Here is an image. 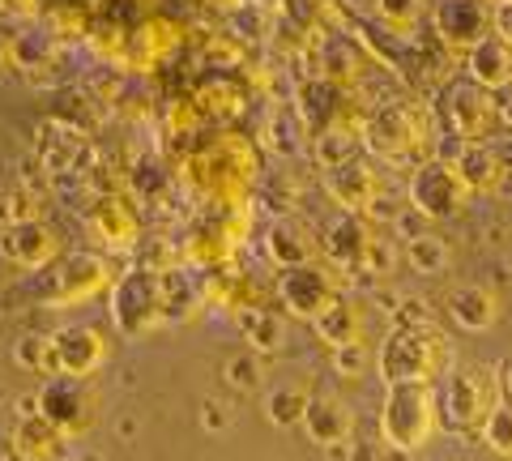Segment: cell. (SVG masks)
<instances>
[{
  "label": "cell",
  "instance_id": "ffe728a7",
  "mask_svg": "<svg viewBox=\"0 0 512 461\" xmlns=\"http://www.w3.org/2000/svg\"><path fill=\"white\" fill-rule=\"evenodd\" d=\"M342 82L338 77H312L299 86V111L295 116L308 124L312 133H325L333 124H342Z\"/></svg>",
  "mask_w": 512,
  "mask_h": 461
},
{
  "label": "cell",
  "instance_id": "3957f363",
  "mask_svg": "<svg viewBox=\"0 0 512 461\" xmlns=\"http://www.w3.org/2000/svg\"><path fill=\"white\" fill-rule=\"evenodd\" d=\"M500 406V380L487 363H470L448 376L444 397H440V419L448 432L457 436H483V423L491 419V410Z\"/></svg>",
  "mask_w": 512,
  "mask_h": 461
},
{
  "label": "cell",
  "instance_id": "484cf974",
  "mask_svg": "<svg viewBox=\"0 0 512 461\" xmlns=\"http://www.w3.org/2000/svg\"><path fill=\"white\" fill-rule=\"evenodd\" d=\"M239 329H244V338L252 351H282V342H286V325H282V316L274 312H261V308H244L239 312Z\"/></svg>",
  "mask_w": 512,
  "mask_h": 461
},
{
  "label": "cell",
  "instance_id": "f546056e",
  "mask_svg": "<svg viewBox=\"0 0 512 461\" xmlns=\"http://www.w3.org/2000/svg\"><path fill=\"white\" fill-rule=\"evenodd\" d=\"M13 363L26 372H47L56 376V359H52V333H22L13 342Z\"/></svg>",
  "mask_w": 512,
  "mask_h": 461
},
{
  "label": "cell",
  "instance_id": "7402d4cb",
  "mask_svg": "<svg viewBox=\"0 0 512 461\" xmlns=\"http://www.w3.org/2000/svg\"><path fill=\"white\" fill-rule=\"evenodd\" d=\"M372 227L359 214H342L333 227L325 231V257L342 269H359L367 261V248H372Z\"/></svg>",
  "mask_w": 512,
  "mask_h": 461
},
{
  "label": "cell",
  "instance_id": "d6986e66",
  "mask_svg": "<svg viewBox=\"0 0 512 461\" xmlns=\"http://www.w3.org/2000/svg\"><path fill=\"white\" fill-rule=\"evenodd\" d=\"M453 167L461 171V180H466L470 193H495L504 180H508V154L495 150L491 141H474V146H466Z\"/></svg>",
  "mask_w": 512,
  "mask_h": 461
},
{
  "label": "cell",
  "instance_id": "f1b7e54d",
  "mask_svg": "<svg viewBox=\"0 0 512 461\" xmlns=\"http://www.w3.org/2000/svg\"><path fill=\"white\" fill-rule=\"evenodd\" d=\"M406 261H410V269H419V274H444L448 261H453V252H448V244L440 235H410Z\"/></svg>",
  "mask_w": 512,
  "mask_h": 461
},
{
  "label": "cell",
  "instance_id": "d590c367",
  "mask_svg": "<svg viewBox=\"0 0 512 461\" xmlns=\"http://www.w3.org/2000/svg\"><path fill=\"white\" fill-rule=\"evenodd\" d=\"M491 35L504 39L512 47V0H500V5H495V13H491Z\"/></svg>",
  "mask_w": 512,
  "mask_h": 461
},
{
  "label": "cell",
  "instance_id": "e575fe53",
  "mask_svg": "<svg viewBox=\"0 0 512 461\" xmlns=\"http://www.w3.org/2000/svg\"><path fill=\"white\" fill-rule=\"evenodd\" d=\"M333 368H338L342 380H355L367 372V351H363V342L359 346H346V351H333Z\"/></svg>",
  "mask_w": 512,
  "mask_h": 461
},
{
  "label": "cell",
  "instance_id": "cb8c5ba5",
  "mask_svg": "<svg viewBox=\"0 0 512 461\" xmlns=\"http://www.w3.org/2000/svg\"><path fill=\"white\" fill-rule=\"evenodd\" d=\"M312 329H316V338L325 346H333V351H346V346L363 342V312H359V304H350V299H338L333 308H325L316 316Z\"/></svg>",
  "mask_w": 512,
  "mask_h": 461
},
{
  "label": "cell",
  "instance_id": "1f68e13d",
  "mask_svg": "<svg viewBox=\"0 0 512 461\" xmlns=\"http://www.w3.org/2000/svg\"><path fill=\"white\" fill-rule=\"evenodd\" d=\"M231 235H222L218 231V222H201L197 231H192V240H188V252H192V261H205V265H214V261H227L231 257Z\"/></svg>",
  "mask_w": 512,
  "mask_h": 461
},
{
  "label": "cell",
  "instance_id": "5bb4252c",
  "mask_svg": "<svg viewBox=\"0 0 512 461\" xmlns=\"http://www.w3.org/2000/svg\"><path fill=\"white\" fill-rule=\"evenodd\" d=\"M423 141V116H414V107L393 103L380 107L376 120L367 124V150H376L384 158H402L410 150H419Z\"/></svg>",
  "mask_w": 512,
  "mask_h": 461
},
{
  "label": "cell",
  "instance_id": "d6a6232c",
  "mask_svg": "<svg viewBox=\"0 0 512 461\" xmlns=\"http://www.w3.org/2000/svg\"><path fill=\"white\" fill-rule=\"evenodd\" d=\"M487 444V449L495 453V457H508L512 461V406H495L491 410V419L483 423V436H478Z\"/></svg>",
  "mask_w": 512,
  "mask_h": 461
},
{
  "label": "cell",
  "instance_id": "ba28073f",
  "mask_svg": "<svg viewBox=\"0 0 512 461\" xmlns=\"http://www.w3.org/2000/svg\"><path fill=\"white\" fill-rule=\"evenodd\" d=\"M116 278H111V265L99 252H69V257L56 261L52 282H43L39 299L52 308H73L86 304V299H99L103 291H111Z\"/></svg>",
  "mask_w": 512,
  "mask_h": 461
},
{
  "label": "cell",
  "instance_id": "4dcf8cb0",
  "mask_svg": "<svg viewBox=\"0 0 512 461\" xmlns=\"http://www.w3.org/2000/svg\"><path fill=\"white\" fill-rule=\"evenodd\" d=\"M201 304L197 286L188 282V274H163V321H188V312Z\"/></svg>",
  "mask_w": 512,
  "mask_h": 461
},
{
  "label": "cell",
  "instance_id": "8992f818",
  "mask_svg": "<svg viewBox=\"0 0 512 461\" xmlns=\"http://www.w3.org/2000/svg\"><path fill=\"white\" fill-rule=\"evenodd\" d=\"M410 205L419 218H457L461 210H466V201L474 197L466 180H461V171L448 163V158H427V163H419L410 171Z\"/></svg>",
  "mask_w": 512,
  "mask_h": 461
},
{
  "label": "cell",
  "instance_id": "44dd1931",
  "mask_svg": "<svg viewBox=\"0 0 512 461\" xmlns=\"http://www.w3.org/2000/svg\"><path fill=\"white\" fill-rule=\"evenodd\" d=\"M86 222H90L94 240L107 244V248H116V252H124L128 244L137 240V214H133V205H128L124 197L94 201V210L86 214Z\"/></svg>",
  "mask_w": 512,
  "mask_h": 461
},
{
  "label": "cell",
  "instance_id": "52a82bcc",
  "mask_svg": "<svg viewBox=\"0 0 512 461\" xmlns=\"http://www.w3.org/2000/svg\"><path fill=\"white\" fill-rule=\"evenodd\" d=\"M35 410L56 432H64V440H73V436H86L94 419H99V397L77 376H47L35 397Z\"/></svg>",
  "mask_w": 512,
  "mask_h": 461
},
{
  "label": "cell",
  "instance_id": "8fae6325",
  "mask_svg": "<svg viewBox=\"0 0 512 461\" xmlns=\"http://www.w3.org/2000/svg\"><path fill=\"white\" fill-rule=\"evenodd\" d=\"M491 0H436L431 9V22H436V35L444 47L453 52H474L483 39H491Z\"/></svg>",
  "mask_w": 512,
  "mask_h": 461
},
{
  "label": "cell",
  "instance_id": "74e56055",
  "mask_svg": "<svg viewBox=\"0 0 512 461\" xmlns=\"http://www.w3.org/2000/svg\"><path fill=\"white\" fill-rule=\"evenodd\" d=\"M495 380H500V402L512 406V355H504L495 363Z\"/></svg>",
  "mask_w": 512,
  "mask_h": 461
},
{
  "label": "cell",
  "instance_id": "836d02e7",
  "mask_svg": "<svg viewBox=\"0 0 512 461\" xmlns=\"http://www.w3.org/2000/svg\"><path fill=\"white\" fill-rule=\"evenodd\" d=\"M427 9V0H376V18L393 30H414Z\"/></svg>",
  "mask_w": 512,
  "mask_h": 461
},
{
  "label": "cell",
  "instance_id": "6da1fadb",
  "mask_svg": "<svg viewBox=\"0 0 512 461\" xmlns=\"http://www.w3.org/2000/svg\"><path fill=\"white\" fill-rule=\"evenodd\" d=\"M448 368H453V342L436 325H397L376 355L384 385H431Z\"/></svg>",
  "mask_w": 512,
  "mask_h": 461
},
{
  "label": "cell",
  "instance_id": "60d3db41",
  "mask_svg": "<svg viewBox=\"0 0 512 461\" xmlns=\"http://www.w3.org/2000/svg\"><path fill=\"white\" fill-rule=\"evenodd\" d=\"M495 107H500V120H504V124H512V86L495 94Z\"/></svg>",
  "mask_w": 512,
  "mask_h": 461
},
{
  "label": "cell",
  "instance_id": "ac0fdd59",
  "mask_svg": "<svg viewBox=\"0 0 512 461\" xmlns=\"http://www.w3.org/2000/svg\"><path fill=\"white\" fill-rule=\"evenodd\" d=\"M444 308H448V321L466 333H487V329H495V321H500V295L483 282L457 286Z\"/></svg>",
  "mask_w": 512,
  "mask_h": 461
},
{
  "label": "cell",
  "instance_id": "d4e9b609",
  "mask_svg": "<svg viewBox=\"0 0 512 461\" xmlns=\"http://www.w3.org/2000/svg\"><path fill=\"white\" fill-rule=\"evenodd\" d=\"M13 449H18L22 461H56L64 449V432H56L35 410V415L18 419V427H13Z\"/></svg>",
  "mask_w": 512,
  "mask_h": 461
},
{
  "label": "cell",
  "instance_id": "9c48e42d",
  "mask_svg": "<svg viewBox=\"0 0 512 461\" xmlns=\"http://www.w3.org/2000/svg\"><path fill=\"white\" fill-rule=\"evenodd\" d=\"M440 116L448 124V133L461 137L466 146L474 141H487L491 129L500 124V107H495V94L474 86L470 77H461V82H448L444 94H440Z\"/></svg>",
  "mask_w": 512,
  "mask_h": 461
},
{
  "label": "cell",
  "instance_id": "e0dca14e",
  "mask_svg": "<svg viewBox=\"0 0 512 461\" xmlns=\"http://www.w3.org/2000/svg\"><path fill=\"white\" fill-rule=\"evenodd\" d=\"M303 432H308L316 449H342L355 436V410L338 393H312L308 415H303Z\"/></svg>",
  "mask_w": 512,
  "mask_h": 461
},
{
  "label": "cell",
  "instance_id": "4fadbf2b",
  "mask_svg": "<svg viewBox=\"0 0 512 461\" xmlns=\"http://www.w3.org/2000/svg\"><path fill=\"white\" fill-rule=\"evenodd\" d=\"M0 257L22 269H47L52 261H60V235L43 218L13 222V227L0 231Z\"/></svg>",
  "mask_w": 512,
  "mask_h": 461
},
{
  "label": "cell",
  "instance_id": "277c9868",
  "mask_svg": "<svg viewBox=\"0 0 512 461\" xmlns=\"http://www.w3.org/2000/svg\"><path fill=\"white\" fill-rule=\"evenodd\" d=\"M163 321V274L150 265H137L111 286V325L124 338H141Z\"/></svg>",
  "mask_w": 512,
  "mask_h": 461
},
{
  "label": "cell",
  "instance_id": "ab89813d",
  "mask_svg": "<svg viewBox=\"0 0 512 461\" xmlns=\"http://www.w3.org/2000/svg\"><path fill=\"white\" fill-rule=\"evenodd\" d=\"M18 69V56H13V39L9 35H0V77Z\"/></svg>",
  "mask_w": 512,
  "mask_h": 461
},
{
  "label": "cell",
  "instance_id": "4316f807",
  "mask_svg": "<svg viewBox=\"0 0 512 461\" xmlns=\"http://www.w3.org/2000/svg\"><path fill=\"white\" fill-rule=\"evenodd\" d=\"M308 402H312V393L303 385H274V393L265 397V415L278 427H299L303 415H308Z\"/></svg>",
  "mask_w": 512,
  "mask_h": 461
},
{
  "label": "cell",
  "instance_id": "7c38bea8",
  "mask_svg": "<svg viewBox=\"0 0 512 461\" xmlns=\"http://www.w3.org/2000/svg\"><path fill=\"white\" fill-rule=\"evenodd\" d=\"M111 346L99 329L90 325H69V329H56L52 333V359H56V376H77V380H90L94 372L107 363Z\"/></svg>",
  "mask_w": 512,
  "mask_h": 461
},
{
  "label": "cell",
  "instance_id": "30bf717a",
  "mask_svg": "<svg viewBox=\"0 0 512 461\" xmlns=\"http://www.w3.org/2000/svg\"><path fill=\"white\" fill-rule=\"evenodd\" d=\"M278 299L291 316H303V321H316L325 308H333L342 299V286L333 278V269H325L320 261L299 265V269H282L278 278Z\"/></svg>",
  "mask_w": 512,
  "mask_h": 461
},
{
  "label": "cell",
  "instance_id": "2e32d148",
  "mask_svg": "<svg viewBox=\"0 0 512 461\" xmlns=\"http://www.w3.org/2000/svg\"><path fill=\"white\" fill-rule=\"evenodd\" d=\"M325 193L342 205L346 214H367L380 197V176L367 158H350V163L325 171Z\"/></svg>",
  "mask_w": 512,
  "mask_h": 461
},
{
  "label": "cell",
  "instance_id": "9a60e30c",
  "mask_svg": "<svg viewBox=\"0 0 512 461\" xmlns=\"http://www.w3.org/2000/svg\"><path fill=\"white\" fill-rule=\"evenodd\" d=\"M320 244L316 240V231H312V222H303L295 214H282L269 222V231H265V252H269V261H274L278 269H299V265H312L320 257Z\"/></svg>",
  "mask_w": 512,
  "mask_h": 461
},
{
  "label": "cell",
  "instance_id": "8d00e7d4",
  "mask_svg": "<svg viewBox=\"0 0 512 461\" xmlns=\"http://www.w3.org/2000/svg\"><path fill=\"white\" fill-rule=\"evenodd\" d=\"M389 265H393V252L384 240H372V248H367V261L363 269H376V274H389Z\"/></svg>",
  "mask_w": 512,
  "mask_h": 461
},
{
  "label": "cell",
  "instance_id": "f35d334b",
  "mask_svg": "<svg viewBox=\"0 0 512 461\" xmlns=\"http://www.w3.org/2000/svg\"><path fill=\"white\" fill-rule=\"evenodd\" d=\"M227 376L231 380H244V385H256V363L252 359H231L227 363Z\"/></svg>",
  "mask_w": 512,
  "mask_h": 461
},
{
  "label": "cell",
  "instance_id": "83f0119b",
  "mask_svg": "<svg viewBox=\"0 0 512 461\" xmlns=\"http://www.w3.org/2000/svg\"><path fill=\"white\" fill-rule=\"evenodd\" d=\"M316 163L333 171V167H342L350 163V158H359V133L355 129H346V124H333V129L325 133H316Z\"/></svg>",
  "mask_w": 512,
  "mask_h": 461
},
{
  "label": "cell",
  "instance_id": "603a6c76",
  "mask_svg": "<svg viewBox=\"0 0 512 461\" xmlns=\"http://www.w3.org/2000/svg\"><path fill=\"white\" fill-rule=\"evenodd\" d=\"M466 73H470V82L474 86H483L491 94H500L512 86V47L504 39H483L474 47V52L466 56Z\"/></svg>",
  "mask_w": 512,
  "mask_h": 461
},
{
  "label": "cell",
  "instance_id": "5b68a950",
  "mask_svg": "<svg viewBox=\"0 0 512 461\" xmlns=\"http://www.w3.org/2000/svg\"><path fill=\"white\" fill-rule=\"evenodd\" d=\"M252 150L244 141H214V146H205L201 154L188 158L184 176L192 180V188H201L205 197L214 201H235L244 193V184L252 180Z\"/></svg>",
  "mask_w": 512,
  "mask_h": 461
},
{
  "label": "cell",
  "instance_id": "7a4b0ae2",
  "mask_svg": "<svg viewBox=\"0 0 512 461\" xmlns=\"http://www.w3.org/2000/svg\"><path fill=\"white\" fill-rule=\"evenodd\" d=\"M440 427V397L431 385H389L380 402V436L397 453H414L436 436Z\"/></svg>",
  "mask_w": 512,
  "mask_h": 461
}]
</instances>
